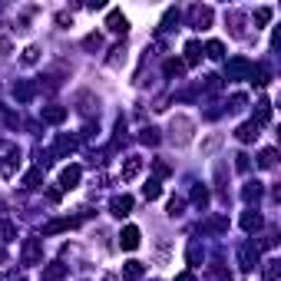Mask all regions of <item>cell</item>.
Returning <instances> with one entry per match:
<instances>
[{"label":"cell","mask_w":281,"mask_h":281,"mask_svg":"<svg viewBox=\"0 0 281 281\" xmlns=\"http://www.w3.org/2000/svg\"><path fill=\"white\" fill-rule=\"evenodd\" d=\"M119 245H122L126 251H136V248H139V228L126 225V228H122V235H119Z\"/></svg>","instance_id":"6da1fadb"},{"label":"cell","mask_w":281,"mask_h":281,"mask_svg":"<svg viewBox=\"0 0 281 281\" xmlns=\"http://www.w3.org/2000/svg\"><path fill=\"white\" fill-rule=\"evenodd\" d=\"M109 208H113V215H116V218H126L132 212V199H129V195H116V199L109 202Z\"/></svg>","instance_id":"7a4b0ae2"},{"label":"cell","mask_w":281,"mask_h":281,"mask_svg":"<svg viewBox=\"0 0 281 281\" xmlns=\"http://www.w3.org/2000/svg\"><path fill=\"white\" fill-rule=\"evenodd\" d=\"M80 165H66L63 172H60V185H63V189H76V182H80Z\"/></svg>","instance_id":"3957f363"},{"label":"cell","mask_w":281,"mask_h":281,"mask_svg":"<svg viewBox=\"0 0 281 281\" xmlns=\"http://www.w3.org/2000/svg\"><path fill=\"white\" fill-rule=\"evenodd\" d=\"M139 172H142V159H139V156H129V159H126V165H122V179H126V182H132Z\"/></svg>","instance_id":"277c9868"},{"label":"cell","mask_w":281,"mask_h":281,"mask_svg":"<svg viewBox=\"0 0 281 281\" xmlns=\"http://www.w3.org/2000/svg\"><path fill=\"white\" fill-rule=\"evenodd\" d=\"M142 275H146L142 261H126V268H122V281H139Z\"/></svg>","instance_id":"5b68a950"},{"label":"cell","mask_w":281,"mask_h":281,"mask_svg":"<svg viewBox=\"0 0 281 281\" xmlns=\"http://www.w3.org/2000/svg\"><path fill=\"white\" fill-rule=\"evenodd\" d=\"M106 27H109L113 33H126V27H129V23H126V17H122L119 10H113V13H109V20H106Z\"/></svg>","instance_id":"8992f818"},{"label":"cell","mask_w":281,"mask_h":281,"mask_svg":"<svg viewBox=\"0 0 281 281\" xmlns=\"http://www.w3.org/2000/svg\"><path fill=\"white\" fill-rule=\"evenodd\" d=\"M37 255H40V241H37V238H30V241L23 245V261H27V265H33V261H37Z\"/></svg>","instance_id":"52a82bcc"},{"label":"cell","mask_w":281,"mask_h":281,"mask_svg":"<svg viewBox=\"0 0 281 281\" xmlns=\"http://www.w3.org/2000/svg\"><path fill=\"white\" fill-rule=\"evenodd\" d=\"M241 261H245L241 268H255V265H258V248H255V245H245V248H241Z\"/></svg>","instance_id":"ba28073f"},{"label":"cell","mask_w":281,"mask_h":281,"mask_svg":"<svg viewBox=\"0 0 281 281\" xmlns=\"http://www.w3.org/2000/svg\"><path fill=\"white\" fill-rule=\"evenodd\" d=\"M43 119H46V122H63V119H66V109L63 106H46L43 109Z\"/></svg>","instance_id":"9c48e42d"},{"label":"cell","mask_w":281,"mask_h":281,"mask_svg":"<svg viewBox=\"0 0 281 281\" xmlns=\"http://www.w3.org/2000/svg\"><path fill=\"white\" fill-rule=\"evenodd\" d=\"M199 60H202V46L195 43V40L192 43H185V63L192 66V63H199Z\"/></svg>","instance_id":"30bf717a"},{"label":"cell","mask_w":281,"mask_h":281,"mask_svg":"<svg viewBox=\"0 0 281 281\" xmlns=\"http://www.w3.org/2000/svg\"><path fill=\"white\" fill-rule=\"evenodd\" d=\"M238 139H241V142H251V139H258V126H255V122H245V126L238 129Z\"/></svg>","instance_id":"8fae6325"},{"label":"cell","mask_w":281,"mask_h":281,"mask_svg":"<svg viewBox=\"0 0 281 281\" xmlns=\"http://www.w3.org/2000/svg\"><path fill=\"white\" fill-rule=\"evenodd\" d=\"M241 228H261V215L258 212H245V215H241Z\"/></svg>","instance_id":"7c38bea8"},{"label":"cell","mask_w":281,"mask_h":281,"mask_svg":"<svg viewBox=\"0 0 281 281\" xmlns=\"http://www.w3.org/2000/svg\"><path fill=\"white\" fill-rule=\"evenodd\" d=\"M40 179H43V172H40V169H33V172H27V175H23V185L37 189V185H40Z\"/></svg>","instance_id":"4fadbf2b"},{"label":"cell","mask_w":281,"mask_h":281,"mask_svg":"<svg viewBox=\"0 0 281 281\" xmlns=\"http://www.w3.org/2000/svg\"><path fill=\"white\" fill-rule=\"evenodd\" d=\"M159 192H162V189H159V182H149V185H142V195H146V199H159Z\"/></svg>","instance_id":"5bb4252c"},{"label":"cell","mask_w":281,"mask_h":281,"mask_svg":"<svg viewBox=\"0 0 281 281\" xmlns=\"http://www.w3.org/2000/svg\"><path fill=\"white\" fill-rule=\"evenodd\" d=\"M258 162H261V169H271V165H275V149H265L258 156Z\"/></svg>","instance_id":"9a60e30c"},{"label":"cell","mask_w":281,"mask_h":281,"mask_svg":"<svg viewBox=\"0 0 281 281\" xmlns=\"http://www.w3.org/2000/svg\"><path fill=\"white\" fill-rule=\"evenodd\" d=\"M73 149H76V139H70V136H63L56 142V152H73Z\"/></svg>","instance_id":"2e32d148"},{"label":"cell","mask_w":281,"mask_h":281,"mask_svg":"<svg viewBox=\"0 0 281 281\" xmlns=\"http://www.w3.org/2000/svg\"><path fill=\"white\" fill-rule=\"evenodd\" d=\"M13 232H17V228H13L10 222H0V238H3V241H10V238H13Z\"/></svg>","instance_id":"e0dca14e"},{"label":"cell","mask_w":281,"mask_h":281,"mask_svg":"<svg viewBox=\"0 0 281 281\" xmlns=\"http://www.w3.org/2000/svg\"><path fill=\"white\" fill-rule=\"evenodd\" d=\"M182 205H185V202H182V199H172V202H169V215H182Z\"/></svg>","instance_id":"ac0fdd59"},{"label":"cell","mask_w":281,"mask_h":281,"mask_svg":"<svg viewBox=\"0 0 281 281\" xmlns=\"http://www.w3.org/2000/svg\"><path fill=\"white\" fill-rule=\"evenodd\" d=\"M208 56H212V60H222V43H218V40L208 43Z\"/></svg>","instance_id":"d6986e66"},{"label":"cell","mask_w":281,"mask_h":281,"mask_svg":"<svg viewBox=\"0 0 281 281\" xmlns=\"http://www.w3.org/2000/svg\"><path fill=\"white\" fill-rule=\"evenodd\" d=\"M139 139H142V142H149V146H156V142H159V136H156V129H142Z\"/></svg>","instance_id":"ffe728a7"},{"label":"cell","mask_w":281,"mask_h":281,"mask_svg":"<svg viewBox=\"0 0 281 281\" xmlns=\"http://www.w3.org/2000/svg\"><path fill=\"white\" fill-rule=\"evenodd\" d=\"M268 20H271V10L268 7H261V10L255 13V23H268Z\"/></svg>","instance_id":"44dd1931"},{"label":"cell","mask_w":281,"mask_h":281,"mask_svg":"<svg viewBox=\"0 0 281 281\" xmlns=\"http://www.w3.org/2000/svg\"><path fill=\"white\" fill-rule=\"evenodd\" d=\"M268 265H271V268L265 271V281H275V278H278V261H268Z\"/></svg>","instance_id":"7402d4cb"},{"label":"cell","mask_w":281,"mask_h":281,"mask_svg":"<svg viewBox=\"0 0 281 281\" xmlns=\"http://www.w3.org/2000/svg\"><path fill=\"white\" fill-rule=\"evenodd\" d=\"M165 73L172 76V73H182V63H175V60H169V63H165Z\"/></svg>","instance_id":"603a6c76"},{"label":"cell","mask_w":281,"mask_h":281,"mask_svg":"<svg viewBox=\"0 0 281 281\" xmlns=\"http://www.w3.org/2000/svg\"><path fill=\"white\" fill-rule=\"evenodd\" d=\"M175 281H195V278H192V275H179Z\"/></svg>","instance_id":"cb8c5ba5"},{"label":"cell","mask_w":281,"mask_h":281,"mask_svg":"<svg viewBox=\"0 0 281 281\" xmlns=\"http://www.w3.org/2000/svg\"><path fill=\"white\" fill-rule=\"evenodd\" d=\"M3 258H7V255H3V248H0V261H3Z\"/></svg>","instance_id":"d4e9b609"}]
</instances>
